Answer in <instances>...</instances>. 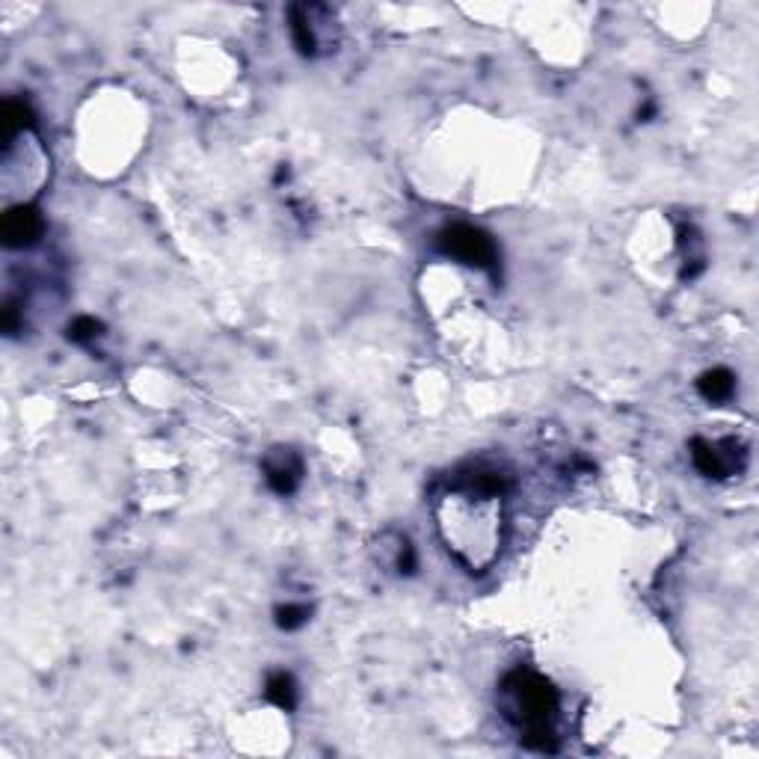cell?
Masks as SVG:
<instances>
[{"instance_id":"1","label":"cell","mask_w":759,"mask_h":759,"mask_svg":"<svg viewBox=\"0 0 759 759\" xmlns=\"http://www.w3.org/2000/svg\"><path fill=\"white\" fill-rule=\"evenodd\" d=\"M511 478L490 466H469L434 502L437 534L448 555L472 576L493 567L504 546V495Z\"/></svg>"},{"instance_id":"2","label":"cell","mask_w":759,"mask_h":759,"mask_svg":"<svg viewBox=\"0 0 759 759\" xmlns=\"http://www.w3.org/2000/svg\"><path fill=\"white\" fill-rule=\"evenodd\" d=\"M502 697L504 715L520 733L522 745L541 750V753H555L558 750L555 718H558L560 706L555 685L528 667H516L504 676Z\"/></svg>"},{"instance_id":"3","label":"cell","mask_w":759,"mask_h":759,"mask_svg":"<svg viewBox=\"0 0 759 759\" xmlns=\"http://www.w3.org/2000/svg\"><path fill=\"white\" fill-rule=\"evenodd\" d=\"M437 247L442 256L457 258L460 265L478 267L487 274H495L499 265V247L495 240L487 235L484 228L469 226V223H451L437 235Z\"/></svg>"},{"instance_id":"4","label":"cell","mask_w":759,"mask_h":759,"mask_svg":"<svg viewBox=\"0 0 759 759\" xmlns=\"http://www.w3.org/2000/svg\"><path fill=\"white\" fill-rule=\"evenodd\" d=\"M692 460L694 469L706 478H730L745 469V448L736 439H724V442L694 439Z\"/></svg>"},{"instance_id":"5","label":"cell","mask_w":759,"mask_h":759,"mask_svg":"<svg viewBox=\"0 0 759 759\" xmlns=\"http://www.w3.org/2000/svg\"><path fill=\"white\" fill-rule=\"evenodd\" d=\"M261 472L276 495H291L303 481V457L291 446H274L261 460Z\"/></svg>"},{"instance_id":"6","label":"cell","mask_w":759,"mask_h":759,"mask_svg":"<svg viewBox=\"0 0 759 759\" xmlns=\"http://www.w3.org/2000/svg\"><path fill=\"white\" fill-rule=\"evenodd\" d=\"M42 232H45V220H42L36 205H30V202L12 205L0 220V240L7 249L33 247Z\"/></svg>"},{"instance_id":"7","label":"cell","mask_w":759,"mask_h":759,"mask_svg":"<svg viewBox=\"0 0 759 759\" xmlns=\"http://www.w3.org/2000/svg\"><path fill=\"white\" fill-rule=\"evenodd\" d=\"M327 12V7H291L288 12V21H291V39H295L297 51L303 57H314L318 47H321V15Z\"/></svg>"},{"instance_id":"8","label":"cell","mask_w":759,"mask_h":759,"mask_svg":"<svg viewBox=\"0 0 759 759\" xmlns=\"http://www.w3.org/2000/svg\"><path fill=\"white\" fill-rule=\"evenodd\" d=\"M33 125L36 122H33V110H30L28 101H15V98L3 101V110H0V152L12 149V140L19 133L33 131Z\"/></svg>"},{"instance_id":"9","label":"cell","mask_w":759,"mask_h":759,"mask_svg":"<svg viewBox=\"0 0 759 759\" xmlns=\"http://www.w3.org/2000/svg\"><path fill=\"white\" fill-rule=\"evenodd\" d=\"M697 392L709 404H727L733 398V392H736V374L727 368L703 371L701 380H697Z\"/></svg>"},{"instance_id":"10","label":"cell","mask_w":759,"mask_h":759,"mask_svg":"<svg viewBox=\"0 0 759 759\" xmlns=\"http://www.w3.org/2000/svg\"><path fill=\"white\" fill-rule=\"evenodd\" d=\"M265 697L274 706H279V709L291 712L297 706V683L295 676L285 674V671H276V674H270V680H267L265 685Z\"/></svg>"},{"instance_id":"11","label":"cell","mask_w":759,"mask_h":759,"mask_svg":"<svg viewBox=\"0 0 759 759\" xmlns=\"http://www.w3.org/2000/svg\"><path fill=\"white\" fill-rule=\"evenodd\" d=\"M101 332H105V323L95 321V318H89V314H81V318H75V321L68 323V339L77 344L95 342Z\"/></svg>"},{"instance_id":"12","label":"cell","mask_w":759,"mask_h":759,"mask_svg":"<svg viewBox=\"0 0 759 759\" xmlns=\"http://www.w3.org/2000/svg\"><path fill=\"white\" fill-rule=\"evenodd\" d=\"M309 620V606H297V602H288V606L276 608V627L285 629V632H295Z\"/></svg>"}]
</instances>
